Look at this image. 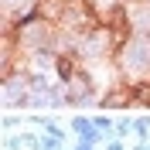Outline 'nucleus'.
<instances>
[{"instance_id":"2","label":"nucleus","mask_w":150,"mask_h":150,"mask_svg":"<svg viewBox=\"0 0 150 150\" xmlns=\"http://www.w3.org/2000/svg\"><path fill=\"white\" fill-rule=\"evenodd\" d=\"M133 103L150 109V75L147 79H133Z\"/></svg>"},{"instance_id":"1","label":"nucleus","mask_w":150,"mask_h":150,"mask_svg":"<svg viewBox=\"0 0 150 150\" xmlns=\"http://www.w3.org/2000/svg\"><path fill=\"white\" fill-rule=\"evenodd\" d=\"M99 103H103V109H126L133 103V82L130 79H116L112 85H106Z\"/></svg>"}]
</instances>
